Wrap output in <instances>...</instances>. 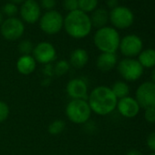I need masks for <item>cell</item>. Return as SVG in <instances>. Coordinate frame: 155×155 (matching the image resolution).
Returning a JSON list of instances; mask_svg holds the SVG:
<instances>
[{
	"mask_svg": "<svg viewBox=\"0 0 155 155\" xmlns=\"http://www.w3.org/2000/svg\"><path fill=\"white\" fill-rule=\"evenodd\" d=\"M87 101L92 112L100 116H107L116 110L118 99L110 87L102 85L91 91Z\"/></svg>",
	"mask_w": 155,
	"mask_h": 155,
	"instance_id": "obj_1",
	"label": "cell"
},
{
	"mask_svg": "<svg viewBox=\"0 0 155 155\" xmlns=\"http://www.w3.org/2000/svg\"><path fill=\"white\" fill-rule=\"evenodd\" d=\"M63 28L69 37L75 39H82L91 34L93 27L89 14L78 9L68 13L64 18Z\"/></svg>",
	"mask_w": 155,
	"mask_h": 155,
	"instance_id": "obj_2",
	"label": "cell"
},
{
	"mask_svg": "<svg viewBox=\"0 0 155 155\" xmlns=\"http://www.w3.org/2000/svg\"><path fill=\"white\" fill-rule=\"evenodd\" d=\"M95 47L101 53H116L119 49L120 37L113 27H103L97 29L93 37Z\"/></svg>",
	"mask_w": 155,
	"mask_h": 155,
	"instance_id": "obj_3",
	"label": "cell"
},
{
	"mask_svg": "<svg viewBox=\"0 0 155 155\" xmlns=\"http://www.w3.org/2000/svg\"><path fill=\"white\" fill-rule=\"evenodd\" d=\"M91 110L87 100H71L66 106L65 114L69 121L75 124H84L91 116Z\"/></svg>",
	"mask_w": 155,
	"mask_h": 155,
	"instance_id": "obj_4",
	"label": "cell"
},
{
	"mask_svg": "<svg viewBox=\"0 0 155 155\" xmlns=\"http://www.w3.org/2000/svg\"><path fill=\"white\" fill-rule=\"evenodd\" d=\"M117 70L126 82H134L143 75L144 68L136 58H124L118 61Z\"/></svg>",
	"mask_w": 155,
	"mask_h": 155,
	"instance_id": "obj_5",
	"label": "cell"
},
{
	"mask_svg": "<svg viewBox=\"0 0 155 155\" xmlns=\"http://www.w3.org/2000/svg\"><path fill=\"white\" fill-rule=\"evenodd\" d=\"M40 29L47 35H56L62 28L64 25V18L56 10H49L43 14L39 20Z\"/></svg>",
	"mask_w": 155,
	"mask_h": 155,
	"instance_id": "obj_6",
	"label": "cell"
},
{
	"mask_svg": "<svg viewBox=\"0 0 155 155\" xmlns=\"http://www.w3.org/2000/svg\"><path fill=\"white\" fill-rule=\"evenodd\" d=\"M109 20L114 28L126 29L133 24L134 15L129 8L118 6L109 13Z\"/></svg>",
	"mask_w": 155,
	"mask_h": 155,
	"instance_id": "obj_7",
	"label": "cell"
},
{
	"mask_svg": "<svg viewBox=\"0 0 155 155\" xmlns=\"http://www.w3.org/2000/svg\"><path fill=\"white\" fill-rule=\"evenodd\" d=\"M25 32L24 22L14 17L8 18L0 26V33L2 37L8 41H15L19 39Z\"/></svg>",
	"mask_w": 155,
	"mask_h": 155,
	"instance_id": "obj_8",
	"label": "cell"
},
{
	"mask_svg": "<svg viewBox=\"0 0 155 155\" xmlns=\"http://www.w3.org/2000/svg\"><path fill=\"white\" fill-rule=\"evenodd\" d=\"M134 98L141 109L155 108V83L152 81H144L140 83L135 91Z\"/></svg>",
	"mask_w": 155,
	"mask_h": 155,
	"instance_id": "obj_9",
	"label": "cell"
},
{
	"mask_svg": "<svg viewBox=\"0 0 155 155\" xmlns=\"http://www.w3.org/2000/svg\"><path fill=\"white\" fill-rule=\"evenodd\" d=\"M119 49L125 58H134L135 57H138L139 54L142 51L143 41L139 36L135 34L126 35L120 38Z\"/></svg>",
	"mask_w": 155,
	"mask_h": 155,
	"instance_id": "obj_10",
	"label": "cell"
},
{
	"mask_svg": "<svg viewBox=\"0 0 155 155\" xmlns=\"http://www.w3.org/2000/svg\"><path fill=\"white\" fill-rule=\"evenodd\" d=\"M32 56L37 63L47 65L57 58V50L51 43L42 41L34 46Z\"/></svg>",
	"mask_w": 155,
	"mask_h": 155,
	"instance_id": "obj_11",
	"label": "cell"
},
{
	"mask_svg": "<svg viewBox=\"0 0 155 155\" xmlns=\"http://www.w3.org/2000/svg\"><path fill=\"white\" fill-rule=\"evenodd\" d=\"M19 14L23 22L35 24L41 17V8L36 0H25L21 4Z\"/></svg>",
	"mask_w": 155,
	"mask_h": 155,
	"instance_id": "obj_12",
	"label": "cell"
},
{
	"mask_svg": "<svg viewBox=\"0 0 155 155\" xmlns=\"http://www.w3.org/2000/svg\"><path fill=\"white\" fill-rule=\"evenodd\" d=\"M88 91L87 82L81 78L70 80L66 86V92L71 100H87Z\"/></svg>",
	"mask_w": 155,
	"mask_h": 155,
	"instance_id": "obj_13",
	"label": "cell"
},
{
	"mask_svg": "<svg viewBox=\"0 0 155 155\" xmlns=\"http://www.w3.org/2000/svg\"><path fill=\"white\" fill-rule=\"evenodd\" d=\"M116 109L122 117L127 119H133L138 116L141 108L134 97L128 96L118 100Z\"/></svg>",
	"mask_w": 155,
	"mask_h": 155,
	"instance_id": "obj_14",
	"label": "cell"
},
{
	"mask_svg": "<svg viewBox=\"0 0 155 155\" xmlns=\"http://www.w3.org/2000/svg\"><path fill=\"white\" fill-rule=\"evenodd\" d=\"M118 64V57L116 53H101L96 60V67L102 72L112 70Z\"/></svg>",
	"mask_w": 155,
	"mask_h": 155,
	"instance_id": "obj_15",
	"label": "cell"
},
{
	"mask_svg": "<svg viewBox=\"0 0 155 155\" xmlns=\"http://www.w3.org/2000/svg\"><path fill=\"white\" fill-rule=\"evenodd\" d=\"M16 68L21 75L28 76L36 70L37 61L32 55H21L17 60Z\"/></svg>",
	"mask_w": 155,
	"mask_h": 155,
	"instance_id": "obj_16",
	"label": "cell"
},
{
	"mask_svg": "<svg viewBox=\"0 0 155 155\" xmlns=\"http://www.w3.org/2000/svg\"><path fill=\"white\" fill-rule=\"evenodd\" d=\"M90 56L86 49L84 48H76L69 56V65L74 68L81 69L83 68L89 62Z\"/></svg>",
	"mask_w": 155,
	"mask_h": 155,
	"instance_id": "obj_17",
	"label": "cell"
},
{
	"mask_svg": "<svg viewBox=\"0 0 155 155\" xmlns=\"http://www.w3.org/2000/svg\"><path fill=\"white\" fill-rule=\"evenodd\" d=\"M91 21L92 27L97 29L106 27L109 21V12L105 8H97L91 13Z\"/></svg>",
	"mask_w": 155,
	"mask_h": 155,
	"instance_id": "obj_18",
	"label": "cell"
},
{
	"mask_svg": "<svg viewBox=\"0 0 155 155\" xmlns=\"http://www.w3.org/2000/svg\"><path fill=\"white\" fill-rule=\"evenodd\" d=\"M143 68H155V49L146 48L139 54L138 59Z\"/></svg>",
	"mask_w": 155,
	"mask_h": 155,
	"instance_id": "obj_19",
	"label": "cell"
},
{
	"mask_svg": "<svg viewBox=\"0 0 155 155\" xmlns=\"http://www.w3.org/2000/svg\"><path fill=\"white\" fill-rule=\"evenodd\" d=\"M113 94L118 100L128 97L130 94V86L128 82L124 81H118L110 87Z\"/></svg>",
	"mask_w": 155,
	"mask_h": 155,
	"instance_id": "obj_20",
	"label": "cell"
},
{
	"mask_svg": "<svg viewBox=\"0 0 155 155\" xmlns=\"http://www.w3.org/2000/svg\"><path fill=\"white\" fill-rule=\"evenodd\" d=\"M98 0H79V10L89 14L97 9Z\"/></svg>",
	"mask_w": 155,
	"mask_h": 155,
	"instance_id": "obj_21",
	"label": "cell"
},
{
	"mask_svg": "<svg viewBox=\"0 0 155 155\" xmlns=\"http://www.w3.org/2000/svg\"><path fill=\"white\" fill-rule=\"evenodd\" d=\"M66 129V122L62 120H55L49 123L48 130L51 135H59Z\"/></svg>",
	"mask_w": 155,
	"mask_h": 155,
	"instance_id": "obj_22",
	"label": "cell"
},
{
	"mask_svg": "<svg viewBox=\"0 0 155 155\" xmlns=\"http://www.w3.org/2000/svg\"><path fill=\"white\" fill-rule=\"evenodd\" d=\"M33 49H34V45L28 39L22 40L18 44V51L20 52L21 55H31Z\"/></svg>",
	"mask_w": 155,
	"mask_h": 155,
	"instance_id": "obj_23",
	"label": "cell"
},
{
	"mask_svg": "<svg viewBox=\"0 0 155 155\" xmlns=\"http://www.w3.org/2000/svg\"><path fill=\"white\" fill-rule=\"evenodd\" d=\"M18 6L9 2L4 5L1 12L3 15H6L8 18H14L18 14Z\"/></svg>",
	"mask_w": 155,
	"mask_h": 155,
	"instance_id": "obj_24",
	"label": "cell"
},
{
	"mask_svg": "<svg viewBox=\"0 0 155 155\" xmlns=\"http://www.w3.org/2000/svg\"><path fill=\"white\" fill-rule=\"evenodd\" d=\"M69 68H70L69 63L64 59H61L58 61L55 66V73L58 76H63L69 70Z\"/></svg>",
	"mask_w": 155,
	"mask_h": 155,
	"instance_id": "obj_25",
	"label": "cell"
},
{
	"mask_svg": "<svg viewBox=\"0 0 155 155\" xmlns=\"http://www.w3.org/2000/svg\"><path fill=\"white\" fill-rule=\"evenodd\" d=\"M10 109L7 102L0 101V124L6 121L9 116Z\"/></svg>",
	"mask_w": 155,
	"mask_h": 155,
	"instance_id": "obj_26",
	"label": "cell"
},
{
	"mask_svg": "<svg viewBox=\"0 0 155 155\" xmlns=\"http://www.w3.org/2000/svg\"><path fill=\"white\" fill-rule=\"evenodd\" d=\"M63 8L68 12H72L79 9V0H64Z\"/></svg>",
	"mask_w": 155,
	"mask_h": 155,
	"instance_id": "obj_27",
	"label": "cell"
},
{
	"mask_svg": "<svg viewBox=\"0 0 155 155\" xmlns=\"http://www.w3.org/2000/svg\"><path fill=\"white\" fill-rule=\"evenodd\" d=\"M144 119L149 123H155V108L144 110Z\"/></svg>",
	"mask_w": 155,
	"mask_h": 155,
	"instance_id": "obj_28",
	"label": "cell"
},
{
	"mask_svg": "<svg viewBox=\"0 0 155 155\" xmlns=\"http://www.w3.org/2000/svg\"><path fill=\"white\" fill-rule=\"evenodd\" d=\"M39 6L47 11L53 10V8L56 7V0H40Z\"/></svg>",
	"mask_w": 155,
	"mask_h": 155,
	"instance_id": "obj_29",
	"label": "cell"
},
{
	"mask_svg": "<svg viewBox=\"0 0 155 155\" xmlns=\"http://www.w3.org/2000/svg\"><path fill=\"white\" fill-rule=\"evenodd\" d=\"M146 144H147V147L152 152H155V130L150 132L148 135L147 140H146Z\"/></svg>",
	"mask_w": 155,
	"mask_h": 155,
	"instance_id": "obj_30",
	"label": "cell"
},
{
	"mask_svg": "<svg viewBox=\"0 0 155 155\" xmlns=\"http://www.w3.org/2000/svg\"><path fill=\"white\" fill-rule=\"evenodd\" d=\"M107 6L113 9L119 6V0H107Z\"/></svg>",
	"mask_w": 155,
	"mask_h": 155,
	"instance_id": "obj_31",
	"label": "cell"
},
{
	"mask_svg": "<svg viewBox=\"0 0 155 155\" xmlns=\"http://www.w3.org/2000/svg\"><path fill=\"white\" fill-rule=\"evenodd\" d=\"M126 155H143V154H142V152H141L140 150L133 149V150H129V151L126 153Z\"/></svg>",
	"mask_w": 155,
	"mask_h": 155,
	"instance_id": "obj_32",
	"label": "cell"
},
{
	"mask_svg": "<svg viewBox=\"0 0 155 155\" xmlns=\"http://www.w3.org/2000/svg\"><path fill=\"white\" fill-rule=\"evenodd\" d=\"M25 0H10V3H13L15 5H19V4H22Z\"/></svg>",
	"mask_w": 155,
	"mask_h": 155,
	"instance_id": "obj_33",
	"label": "cell"
},
{
	"mask_svg": "<svg viewBox=\"0 0 155 155\" xmlns=\"http://www.w3.org/2000/svg\"><path fill=\"white\" fill-rule=\"evenodd\" d=\"M150 77H151V81L153 83H155V68H152L151 70V74H150Z\"/></svg>",
	"mask_w": 155,
	"mask_h": 155,
	"instance_id": "obj_34",
	"label": "cell"
},
{
	"mask_svg": "<svg viewBox=\"0 0 155 155\" xmlns=\"http://www.w3.org/2000/svg\"><path fill=\"white\" fill-rule=\"evenodd\" d=\"M4 19H3V14L1 12V10H0V26H1V24L3 23Z\"/></svg>",
	"mask_w": 155,
	"mask_h": 155,
	"instance_id": "obj_35",
	"label": "cell"
},
{
	"mask_svg": "<svg viewBox=\"0 0 155 155\" xmlns=\"http://www.w3.org/2000/svg\"><path fill=\"white\" fill-rule=\"evenodd\" d=\"M148 155H155V152H151V153H150V154H148Z\"/></svg>",
	"mask_w": 155,
	"mask_h": 155,
	"instance_id": "obj_36",
	"label": "cell"
}]
</instances>
